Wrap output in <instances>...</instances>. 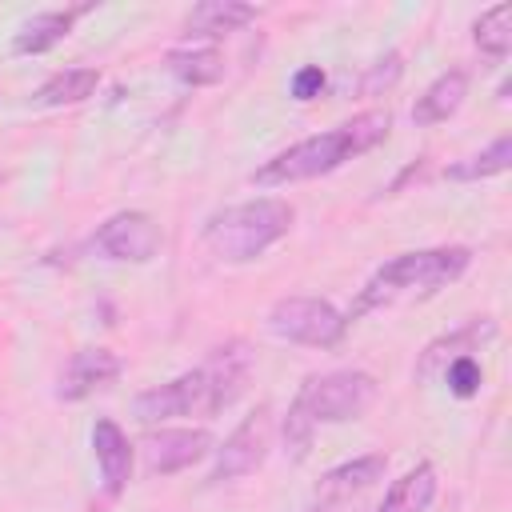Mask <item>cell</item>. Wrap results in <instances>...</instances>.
Returning <instances> with one entry per match:
<instances>
[{"mask_svg": "<svg viewBox=\"0 0 512 512\" xmlns=\"http://www.w3.org/2000/svg\"><path fill=\"white\" fill-rule=\"evenodd\" d=\"M248 372H252V360L244 344H224L192 372H180L168 384H156L132 396V416L148 428L176 416H220L244 392Z\"/></svg>", "mask_w": 512, "mask_h": 512, "instance_id": "cell-1", "label": "cell"}, {"mask_svg": "<svg viewBox=\"0 0 512 512\" xmlns=\"http://www.w3.org/2000/svg\"><path fill=\"white\" fill-rule=\"evenodd\" d=\"M388 132H392V112H384V108L360 112L348 124H336V128L316 132V136H304L292 148L276 152L272 160H264L252 172V184H260V188H284V184L328 176V172L344 168L348 160L380 148L388 140Z\"/></svg>", "mask_w": 512, "mask_h": 512, "instance_id": "cell-2", "label": "cell"}, {"mask_svg": "<svg viewBox=\"0 0 512 512\" xmlns=\"http://www.w3.org/2000/svg\"><path fill=\"white\" fill-rule=\"evenodd\" d=\"M472 264V248L464 244H440V248H412L400 252L392 260H384L364 288L356 292L352 308L344 320H360L368 312L380 308H396V304H420L428 296H436L440 288L456 284Z\"/></svg>", "mask_w": 512, "mask_h": 512, "instance_id": "cell-3", "label": "cell"}, {"mask_svg": "<svg viewBox=\"0 0 512 512\" xmlns=\"http://www.w3.org/2000/svg\"><path fill=\"white\" fill-rule=\"evenodd\" d=\"M380 396V384L372 372L364 368H336V372H320V376H308L292 404H288V416L280 424V440H284V452L292 460H304L308 448H312V436L320 424H348V420H360Z\"/></svg>", "mask_w": 512, "mask_h": 512, "instance_id": "cell-4", "label": "cell"}, {"mask_svg": "<svg viewBox=\"0 0 512 512\" xmlns=\"http://www.w3.org/2000/svg\"><path fill=\"white\" fill-rule=\"evenodd\" d=\"M296 208L284 196H256L228 204L204 220V244L224 264H252L260 260L276 240L292 232Z\"/></svg>", "mask_w": 512, "mask_h": 512, "instance_id": "cell-5", "label": "cell"}, {"mask_svg": "<svg viewBox=\"0 0 512 512\" xmlns=\"http://www.w3.org/2000/svg\"><path fill=\"white\" fill-rule=\"evenodd\" d=\"M268 332L304 348H336L348 332V320L320 296H280L268 308Z\"/></svg>", "mask_w": 512, "mask_h": 512, "instance_id": "cell-6", "label": "cell"}, {"mask_svg": "<svg viewBox=\"0 0 512 512\" xmlns=\"http://www.w3.org/2000/svg\"><path fill=\"white\" fill-rule=\"evenodd\" d=\"M272 436H276V424H272V408L268 404H256L236 428L232 436L212 448L216 460H212V472H208V484H232L240 476H252L256 468H264L268 452H272Z\"/></svg>", "mask_w": 512, "mask_h": 512, "instance_id": "cell-7", "label": "cell"}, {"mask_svg": "<svg viewBox=\"0 0 512 512\" xmlns=\"http://www.w3.org/2000/svg\"><path fill=\"white\" fill-rule=\"evenodd\" d=\"M160 244H164V232H160L156 216H148L140 208L116 212L92 232V252H100L104 260H116V264H148L160 252Z\"/></svg>", "mask_w": 512, "mask_h": 512, "instance_id": "cell-8", "label": "cell"}, {"mask_svg": "<svg viewBox=\"0 0 512 512\" xmlns=\"http://www.w3.org/2000/svg\"><path fill=\"white\" fill-rule=\"evenodd\" d=\"M384 468H388V456H384V452L352 456V460L328 468V472L316 480L312 496H308V512H336V508H344L352 496H360L364 488H372V484L384 476Z\"/></svg>", "mask_w": 512, "mask_h": 512, "instance_id": "cell-9", "label": "cell"}, {"mask_svg": "<svg viewBox=\"0 0 512 512\" xmlns=\"http://www.w3.org/2000/svg\"><path fill=\"white\" fill-rule=\"evenodd\" d=\"M212 452V432L208 428H160L148 432L144 440V464L152 476H172L192 464H200Z\"/></svg>", "mask_w": 512, "mask_h": 512, "instance_id": "cell-10", "label": "cell"}, {"mask_svg": "<svg viewBox=\"0 0 512 512\" xmlns=\"http://www.w3.org/2000/svg\"><path fill=\"white\" fill-rule=\"evenodd\" d=\"M120 372H124V360H120L116 352H108V348H80V352H72V360L64 364L60 384H56V396L68 400V404L88 400L92 392L116 384Z\"/></svg>", "mask_w": 512, "mask_h": 512, "instance_id": "cell-11", "label": "cell"}, {"mask_svg": "<svg viewBox=\"0 0 512 512\" xmlns=\"http://www.w3.org/2000/svg\"><path fill=\"white\" fill-rule=\"evenodd\" d=\"M92 456H96V468H100V480H104V496L116 500L132 480V444H128V436L116 420L100 416L92 424Z\"/></svg>", "mask_w": 512, "mask_h": 512, "instance_id": "cell-12", "label": "cell"}, {"mask_svg": "<svg viewBox=\"0 0 512 512\" xmlns=\"http://www.w3.org/2000/svg\"><path fill=\"white\" fill-rule=\"evenodd\" d=\"M464 96H468V72H464V68L440 72V76L416 96V104H412V124H416V128H432V124L452 120V116L460 112Z\"/></svg>", "mask_w": 512, "mask_h": 512, "instance_id": "cell-13", "label": "cell"}, {"mask_svg": "<svg viewBox=\"0 0 512 512\" xmlns=\"http://www.w3.org/2000/svg\"><path fill=\"white\" fill-rule=\"evenodd\" d=\"M256 20V8L252 4H240V0H204L196 4L188 16H184V36L188 40H220L244 24Z\"/></svg>", "mask_w": 512, "mask_h": 512, "instance_id": "cell-14", "label": "cell"}, {"mask_svg": "<svg viewBox=\"0 0 512 512\" xmlns=\"http://www.w3.org/2000/svg\"><path fill=\"white\" fill-rule=\"evenodd\" d=\"M88 8H92V4H84V8H48V12H36L32 20H24V24L16 28L12 52H16V56H40V52L56 48V44L72 32L76 16L88 12Z\"/></svg>", "mask_w": 512, "mask_h": 512, "instance_id": "cell-15", "label": "cell"}, {"mask_svg": "<svg viewBox=\"0 0 512 512\" xmlns=\"http://www.w3.org/2000/svg\"><path fill=\"white\" fill-rule=\"evenodd\" d=\"M436 492H440L436 464L420 460V464H412V468L384 492V500L376 504V512H428L432 500H436Z\"/></svg>", "mask_w": 512, "mask_h": 512, "instance_id": "cell-16", "label": "cell"}, {"mask_svg": "<svg viewBox=\"0 0 512 512\" xmlns=\"http://www.w3.org/2000/svg\"><path fill=\"white\" fill-rule=\"evenodd\" d=\"M492 336H496V324H492L488 316H476V320H468L464 328H452L448 336L432 340V344L424 348L416 372H420V376H432L436 364H448L452 356H472V352H480V344H488Z\"/></svg>", "mask_w": 512, "mask_h": 512, "instance_id": "cell-17", "label": "cell"}, {"mask_svg": "<svg viewBox=\"0 0 512 512\" xmlns=\"http://www.w3.org/2000/svg\"><path fill=\"white\" fill-rule=\"evenodd\" d=\"M168 72L188 84V88H208L216 80H224V56L212 48V44H184V48H172L164 56Z\"/></svg>", "mask_w": 512, "mask_h": 512, "instance_id": "cell-18", "label": "cell"}, {"mask_svg": "<svg viewBox=\"0 0 512 512\" xmlns=\"http://www.w3.org/2000/svg\"><path fill=\"white\" fill-rule=\"evenodd\" d=\"M100 84V72L96 68H64V72H52L40 88H36V104L40 108H64V104H80L96 92Z\"/></svg>", "mask_w": 512, "mask_h": 512, "instance_id": "cell-19", "label": "cell"}, {"mask_svg": "<svg viewBox=\"0 0 512 512\" xmlns=\"http://www.w3.org/2000/svg\"><path fill=\"white\" fill-rule=\"evenodd\" d=\"M472 40L492 64H504L512 52V4H496L480 12V20L472 24Z\"/></svg>", "mask_w": 512, "mask_h": 512, "instance_id": "cell-20", "label": "cell"}, {"mask_svg": "<svg viewBox=\"0 0 512 512\" xmlns=\"http://www.w3.org/2000/svg\"><path fill=\"white\" fill-rule=\"evenodd\" d=\"M508 164H512V140H508V136H496L484 152L448 164L444 176H448V180H460V184H472V180H488V176L508 172Z\"/></svg>", "mask_w": 512, "mask_h": 512, "instance_id": "cell-21", "label": "cell"}, {"mask_svg": "<svg viewBox=\"0 0 512 512\" xmlns=\"http://www.w3.org/2000/svg\"><path fill=\"white\" fill-rule=\"evenodd\" d=\"M444 384H448V392L460 396V400L476 396L480 384H484V368H480V360H476V356H452V360L444 364Z\"/></svg>", "mask_w": 512, "mask_h": 512, "instance_id": "cell-22", "label": "cell"}, {"mask_svg": "<svg viewBox=\"0 0 512 512\" xmlns=\"http://www.w3.org/2000/svg\"><path fill=\"white\" fill-rule=\"evenodd\" d=\"M400 72H404V60H400V52H388V56H380L368 72H364V80H360V92L364 96H380V92H388L396 80H400Z\"/></svg>", "mask_w": 512, "mask_h": 512, "instance_id": "cell-23", "label": "cell"}, {"mask_svg": "<svg viewBox=\"0 0 512 512\" xmlns=\"http://www.w3.org/2000/svg\"><path fill=\"white\" fill-rule=\"evenodd\" d=\"M324 92V68L320 64H304L296 76H292V100H316Z\"/></svg>", "mask_w": 512, "mask_h": 512, "instance_id": "cell-24", "label": "cell"}]
</instances>
